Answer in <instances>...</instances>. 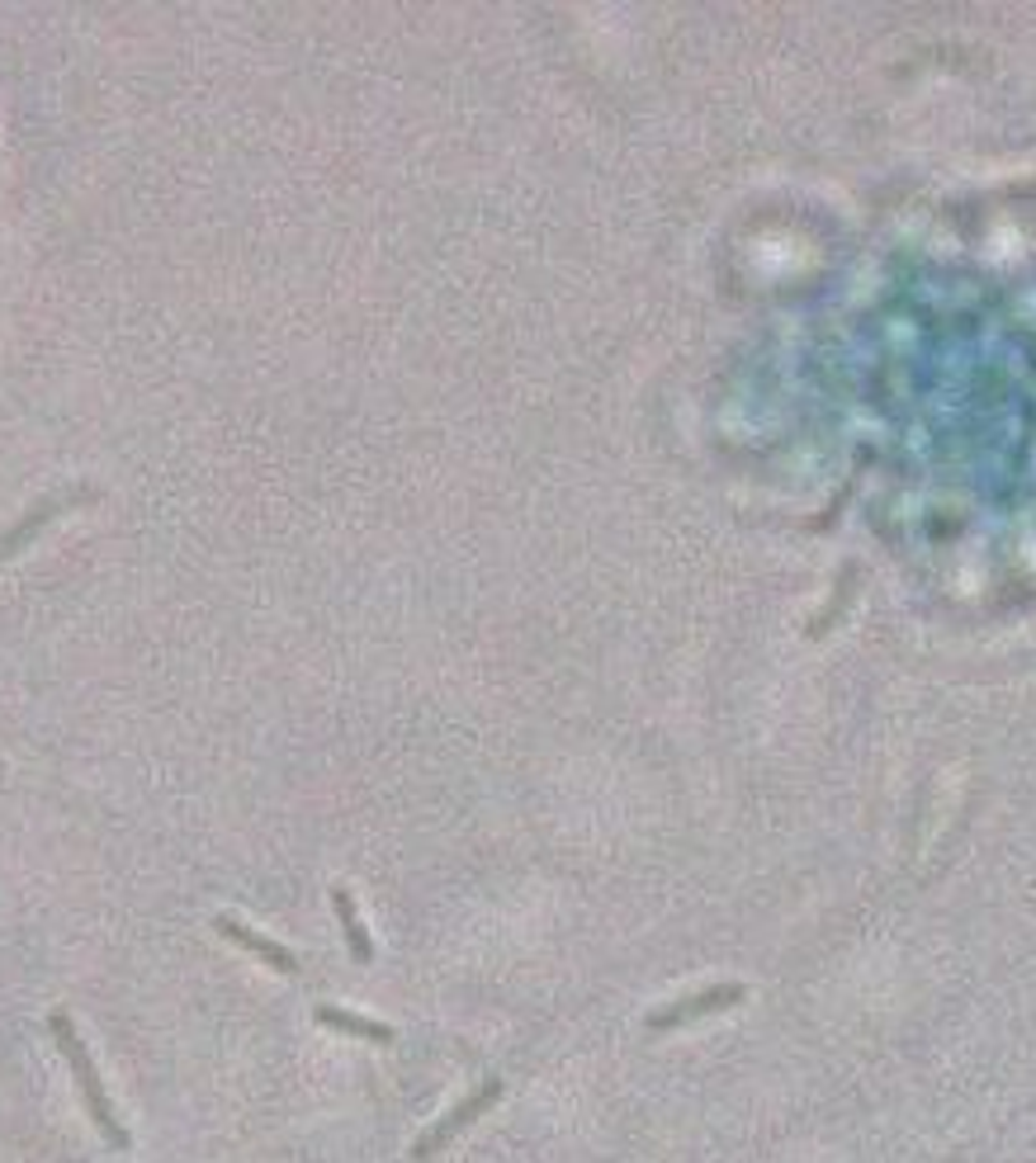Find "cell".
Masks as SVG:
<instances>
[{"label":"cell","instance_id":"8992f818","mask_svg":"<svg viewBox=\"0 0 1036 1163\" xmlns=\"http://www.w3.org/2000/svg\"><path fill=\"white\" fill-rule=\"evenodd\" d=\"M744 988H710V994H701V998H691V1002H681V1008H673L667 1017H648V1026H673L681 1017H691V1012H710V1008H720V1002H734Z\"/></svg>","mask_w":1036,"mask_h":1163},{"label":"cell","instance_id":"5b68a950","mask_svg":"<svg viewBox=\"0 0 1036 1163\" xmlns=\"http://www.w3.org/2000/svg\"><path fill=\"white\" fill-rule=\"evenodd\" d=\"M497 1092H502V1088H497V1083H487V1088H483V1092H478V1098H474V1102H464V1107H460V1112H454V1116H446V1121H440V1131H436V1135H431V1139H426V1145H421V1149H417V1154H426V1149H436V1145H446V1139H450L454 1131H460V1126H464V1121H474V1116H478V1112H487V1107H493V1102H497Z\"/></svg>","mask_w":1036,"mask_h":1163},{"label":"cell","instance_id":"7a4b0ae2","mask_svg":"<svg viewBox=\"0 0 1036 1163\" xmlns=\"http://www.w3.org/2000/svg\"><path fill=\"white\" fill-rule=\"evenodd\" d=\"M213 927H219V937H227L232 946H242V951H252L256 961H266L270 969H280V975H299V955H294L289 946L260 937L256 927H246V922H237V918H213Z\"/></svg>","mask_w":1036,"mask_h":1163},{"label":"cell","instance_id":"277c9868","mask_svg":"<svg viewBox=\"0 0 1036 1163\" xmlns=\"http://www.w3.org/2000/svg\"><path fill=\"white\" fill-rule=\"evenodd\" d=\"M317 1022L332 1026V1031H346V1036H364V1041H393V1031L384 1022L356 1017V1012H341V1008H317Z\"/></svg>","mask_w":1036,"mask_h":1163},{"label":"cell","instance_id":"3957f363","mask_svg":"<svg viewBox=\"0 0 1036 1163\" xmlns=\"http://www.w3.org/2000/svg\"><path fill=\"white\" fill-rule=\"evenodd\" d=\"M332 904H336V918H341V927H346V941H350V955L364 965V961H374V941H370V927H364V918H360V908H356V898H350V889H332Z\"/></svg>","mask_w":1036,"mask_h":1163},{"label":"cell","instance_id":"6da1fadb","mask_svg":"<svg viewBox=\"0 0 1036 1163\" xmlns=\"http://www.w3.org/2000/svg\"><path fill=\"white\" fill-rule=\"evenodd\" d=\"M86 501H100V487L76 483V487H66V493H48V497H39V501H33V507H29V516L19 520V526H10L5 534H0V563H5L10 554L29 549V544L39 540V534L48 530L57 516H66V511H76V507H86Z\"/></svg>","mask_w":1036,"mask_h":1163}]
</instances>
